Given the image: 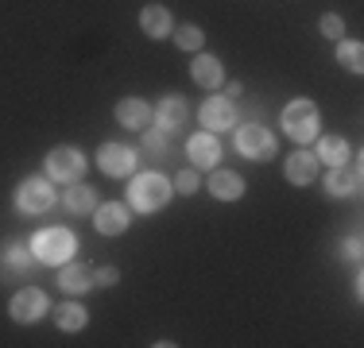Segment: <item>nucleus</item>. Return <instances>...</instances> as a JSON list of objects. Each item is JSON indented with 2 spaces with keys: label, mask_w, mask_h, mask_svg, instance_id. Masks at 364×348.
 <instances>
[{
  "label": "nucleus",
  "mask_w": 364,
  "mask_h": 348,
  "mask_svg": "<svg viewBox=\"0 0 364 348\" xmlns=\"http://www.w3.org/2000/svg\"><path fill=\"white\" fill-rule=\"evenodd\" d=\"M314 159L329 163V167H345V159H349V143H345L341 136H322V139H318Z\"/></svg>",
  "instance_id": "obj_19"
},
{
  "label": "nucleus",
  "mask_w": 364,
  "mask_h": 348,
  "mask_svg": "<svg viewBox=\"0 0 364 348\" xmlns=\"http://www.w3.org/2000/svg\"><path fill=\"white\" fill-rule=\"evenodd\" d=\"M198 116H202L205 132H225V128L237 124V109H232L229 97H210L202 109H198Z\"/></svg>",
  "instance_id": "obj_9"
},
{
  "label": "nucleus",
  "mask_w": 364,
  "mask_h": 348,
  "mask_svg": "<svg viewBox=\"0 0 364 348\" xmlns=\"http://www.w3.org/2000/svg\"><path fill=\"white\" fill-rule=\"evenodd\" d=\"M202 39L205 35H202V28H194V23H182V28L175 31V43L182 50H202Z\"/></svg>",
  "instance_id": "obj_25"
},
{
  "label": "nucleus",
  "mask_w": 364,
  "mask_h": 348,
  "mask_svg": "<svg viewBox=\"0 0 364 348\" xmlns=\"http://www.w3.org/2000/svg\"><path fill=\"white\" fill-rule=\"evenodd\" d=\"M337 62H341L345 70H349V74H360L364 70V47L360 43H337Z\"/></svg>",
  "instance_id": "obj_22"
},
{
  "label": "nucleus",
  "mask_w": 364,
  "mask_h": 348,
  "mask_svg": "<svg viewBox=\"0 0 364 348\" xmlns=\"http://www.w3.org/2000/svg\"><path fill=\"white\" fill-rule=\"evenodd\" d=\"M58 329H66V333H77V329H85V321H90V313H85V306H77V302H63L55 313Z\"/></svg>",
  "instance_id": "obj_20"
},
{
  "label": "nucleus",
  "mask_w": 364,
  "mask_h": 348,
  "mask_svg": "<svg viewBox=\"0 0 364 348\" xmlns=\"http://www.w3.org/2000/svg\"><path fill=\"white\" fill-rule=\"evenodd\" d=\"M341 256H345V259H360V236H349V240H345V244H341Z\"/></svg>",
  "instance_id": "obj_30"
},
{
  "label": "nucleus",
  "mask_w": 364,
  "mask_h": 348,
  "mask_svg": "<svg viewBox=\"0 0 364 348\" xmlns=\"http://www.w3.org/2000/svg\"><path fill=\"white\" fill-rule=\"evenodd\" d=\"M283 174H287L291 186H310V182L318 178V159L310 151H294V155H287V167H283Z\"/></svg>",
  "instance_id": "obj_11"
},
{
  "label": "nucleus",
  "mask_w": 364,
  "mask_h": 348,
  "mask_svg": "<svg viewBox=\"0 0 364 348\" xmlns=\"http://www.w3.org/2000/svg\"><path fill=\"white\" fill-rule=\"evenodd\" d=\"M186 151H190V159H194V167H218V159H221V143H218V136H213V132L190 136L186 139Z\"/></svg>",
  "instance_id": "obj_10"
},
{
  "label": "nucleus",
  "mask_w": 364,
  "mask_h": 348,
  "mask_svg": "<svg viewBox=\"0 0 364 348\" xmlns=\"http://www.w3.org/2000/svg\"><path fill=\"white\" fill-rule=\"evenodd\" d=\"M144 151H151V155H163L167 151V128H147L144 132Z\"/></svg>",
  "instance_id": "obj_26"
},
{
  "label": "nucleus",
  "mask_w": 364,
  "mask_h": 348,
  "mask_svg": "<svg viewBox=\"0 0 364 348\" xmlns=\"http://www.w3.org/2000/svg\"><path fill=\"white\" fill-rule=\"evenodd\" d=\"M318 28H322L326 39H341V31H345V23H341V16H333V12H326L322 20H318Z\"/></svg>",
  "instance_id": "obj_27"
},
{
  "label": "nucleus",
  "mask_w": 364,
  "mask_h": 348,
  "mask_svg": "<svg viewBox=\"0 0 364 348\" xmlns=\"http://www.w3.org/2000/svg\"><path fill=\"white\" fill-rule=\"evenodd\" d=\"M175 190H178V194H186V197H190V194L198 190V174H194V170H182L178 178H175Z\"/></svg>",
  "instance_id": "obj_28"
},
{
  "label": "nucleus",
  "mask_w": 364,
  "mask_h": 348,
  "mask_svg": "<svg viewBox=\"0 0 364 348\" xmlns=\"http://www.w3.org/2000/svg\"><path fill=\"white\" fill-rule=\"evenodd\" d=\"M63 202H66V209H70V213H93L97 194H93V186H70Z\"/></svg>",
  "instance_id": "obj_21"
},
{
  "label": "nucleus",
  "mask_w": 364,
  "mask_h": 348,
  "mask_svg": "<svg viewBox=\"0 0 364 348\" xmlns=\"http://www.w3.org/2000/svg\"><path fill=\"white\" fill-rule=\"evenodd\" d=\"M171 182L163 178V174H155V170H147V174H136V182H132V205L140 209V213H155V209H163L171 202Z\"/></svg>",
  "instance_id": "obj_2"
},
{
  "label": "nucleus",
  "mask_w": 364,
  "mask_h": 348,
  "mask_svg": "<svg viewBox=\"0 0 364 348\" xmlns=\"http://www.w3.org/2000/svg\"><path fill=\"white\" fill-rule=\"evenodd\" d=\"M140 28H144V35H151V39H163V35L171 31V12L163 4H147L140 12Z\"/></svg>",
  "instance_id": "obj_18"
},
{
  "label": "nucleus",
  "mask_w": 364,
  "mask_h": 348,
  "mask_svg": "<svg viewBox=\"0 0 364 348\" xmlns=\"http://www.w3.org/2000/svg\"><path fill=\"white\" fill-rule=\"evenodd\" d=\"M31 267V256L20 248V244H12V248H4V259H0V271H12V275H23Z\"/></svg>",
  "instance_id": "obj_23"
},
{
  "label": "nucleus",
  "mask_w": 364,
  "mask_h": 348,
  "mask_svg": "<svg viewBox=\"0 0 364 348\" xmlns=\"http://www.w3.org/2000/svg\"><path fill=\"white\" fill-rule=\"evenodd\" d=\"M74 232L70 229H43L36 232V240H31V256L39 259V263H55V267H63L66 259L74 256Z\"/></svg>",
  "instance_id": "obj_1"
},
{
  "label": "nucleus",
  "mask_w": 364,
  "mask_h": 348,
  "mask_svg": "<svg viewBox=\"0 0 364 348\" xmlns=\"http://www.w3.org/2000/svg\"><path fill=\"white\" fill-rule=\"evenodd\" d=\"M155 116H159V124L167 128V132H175V128L186 124L190 109H186V101H182V97H163L159 109H155Z\"/></svg>",
  "instance_id": "obj_17"
},
{
  "label": "nucleus",
  "mask_w": 364,
  "mask_h": 348,
  "mask_svg": "<svg viewBox=\"0 0 364 348\" xmlns=\"http://www.w3.org/2000/svg\"><path fill=\"white\" fill-rule=\"evenodd\" d=\"M117 267H101V271H93V283H97V286H112V283H117Z\"/></svg>",
  "instance_id": "obj_29"
},
{
  "label": "nucleus",
  "mask_w": 364,
  "mask_h": 348,
  "mask_svg": "<svg viewBox=\"0 0 364 348\" xmlns=\"http://www.w3.org/2000/svg\"><path fill=\"white\" fill-rule=\"evenodd\" d=\"M117 120H120L124 128H147V124H151V104L128 97V101L117 104Z\"/></svg>",
  "instance_id": "obj_16"
},
{
  "label": "nucleus",
  "mask_w": 364,
  "mask_h": 348,
  "mask_svg": "<svg viewBox=\"0 0 364 348\" xmlns=\"http://www.w3.org/2000/svg\"><path fill=\"white\" fill-rule=\"evenodd\" d=\"M190 74H194V82L202 85V89H218V85L225 82V70L213 55H198L194 66H190Z\"/></svg>",
  "instance_id": "obj_15"
},
{
  "label": "nucleus",
  "mask_w": 364,
  "mask_h": 348,
  "mask_svg": "<svg viewBox=\"0 0 364 348\" xmlns=\"http://www.w3.org/2000/svg\"><path fill=\"white\" fill-rule=\"evenodd\" d=\"M318 104L314 101H306V97H299V101H291L287 109H283V132H287L294 143H310V139L318 136Z\"/></svg>",
  "instance_id": "obj_3"
},
{
  "label": "nucleus",
  "mask_w": 364,
  "mask_h": 348,
  "mask_svg": "<svg viewBox=\"0 0 364 348\" xmlns=\"http://www.w3.org/2000/svg\"><path fill=\"white\" fill-rule=\"evenodd\" d=\"M58 286H63V290H70V294L90 290V286H93V267H85V263H70V259H66L63 271H58Z\"/></svg>",
  "instance_id": "obj_14"
},
{
  "label": "nucleus",
  "mask_w": 364,
  "mask_h": 348,
  "mask_svg": "<svg viewBox=\"0 0 364 348\" xmlns=\"http://www.w3.org/2000/svg\"><path fill=\"white\" fill-rule=\"evenodd\" d=\"M128 229V209L124 202H105L97 209V232L101 236H120Z\"/></svg>",
  "instance_id": "obj_12"
},
{
  "label": "nucleus",
  "mask_w": 364,
  "mask_h": 348,
  "mask_svg": "<svg viewBox=\"0 0 364 348\" xmlns=\"http://www.w3.org/2000/svg\"><path fill=\"white\" fill-rule=\"evenodd\" d=\"M82 170H85V159H82L77 147H55V151L47 155V174L58 182H74Z\"/></svg>",
  "instance_id": "obj_7"
},
{
  "label": "nucleus",
  "mask_w": 364,
  "mask_h": 348,
  "mask_svg": "<svg viewBox=\"0 0 364 348\" xmlns=\"http://www.w3.org/2000/svg\"><path fill=\"white\" fill-rule=\"evenodd\" d=\"M55 205V190H50L47 178H23L20 190H16V209L20 213H47Z\"/></svg>",
  "instance_id": "obj_4"
},
{
  "label": "nucleus",
  "mask_w": 364,
  "mask_h": 348,
  "mask_svg": "<svg viewBox=\"0 0 364 348\" xmlns=\"http://www.w3.org/2000/svg\"><path fill=\"white\" fill-rule=\"evenodd\" d=\"M210 194L218 197V202H237V197L245 194V178H240L237 170H213Z\"/></svg>",
  "instance_id": "obj_13"
},
{
  "label": "nucleus",
  "mask_w": 364,
  "mask_h": 348,
  "mask_svg": "<svg viewBox=\"0 0 364 348\" xmlns=\"http://www.w3.org/2000/svg\"><path fill=\"white\" fill-rule=\"evenodd\" d=\"M237 151L245 155V159H272L275 136L259 124H245V128H237Z\"/></svg>",
  "instance_id": "obj_5"
},
{
  "label": "nucleus",
  "mask_w": 364,
  "mask_h": 348,
  "mask_svg": "<svg viewBox=\"0 0 364 348\" xmlns=\"http://www.w3.org/2000/svg\"><path fill=\"white\" fill-rule=\"evenodd\" d=\"M8 310H12V321H20V325H31V321H39L43 313H47V294H43L39 286H23V290L12 294Z\"/></svg>",
  "instance_id": "obj_6"
},
{
  "label": "nucleus",
  "mask_w": 364,
  "mask_h": 348,
  "mask_svg": "<svg viewBox=\"0 0 364 348\" xmlns=\"http://www.w3.org/2000/svg\"><path fill=\"white\" fill-rule=\"evenodd\" d=\"M97 167L105 174H112V178H124V174L136 170V151L124 143H105L97 151Z\"/></svg>",
  "instance_id": "obj_8"
},
{
  "label": "nucleus",
  "mask_w": 364,
  "mask_h": 348,
  "mask_svg": "<svg viewBox=\"0 0 364 348\" xmlns=\"http://www.w3.org/2000/svg\"><path fill=\"white\" fill-rule=\"evenodd\" d=\"M353 186H357V178H349L341 167H333L326 174V194L329 197H345V194H353Z\"/></svg>",
  "instance_id": "obj_24"
}]
</instances>
